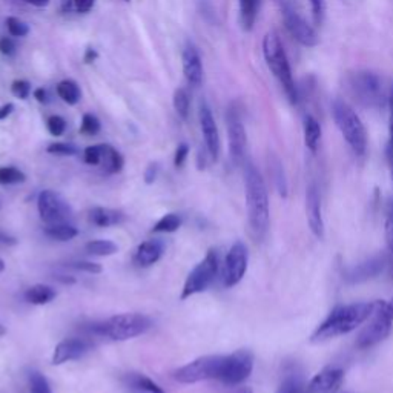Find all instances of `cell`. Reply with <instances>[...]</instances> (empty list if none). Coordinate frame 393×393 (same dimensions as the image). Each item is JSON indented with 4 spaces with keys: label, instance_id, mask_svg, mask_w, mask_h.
Wrapping results in <instances>:
<instances>
[{
    "label": "cell",
    "instance_id": "obj_1",
    "mask_svg": "<svg viewBox=\"0 0 393 393\" xmlns=\"http://www.w3.org/2000/svg\"><path fill=\"white\" fill-rule=\"evenodd\" d=\"M245 189L249 229L256 240H261L270 223L269 194L263 176L252 163L245 166Z\"/></svg>",
    "mask_w": 393,
    "mask_h": 393
},
{
    "label": "cell",
    "instance_id": "obj_2",
    "mask_svg": "<svg viewBox=\"0 0 393 393\" xmlns=\"http://www.w3.org/2000/svg\"><path fill=\"white\" fill-rule=\"evenodd\" d=\"M373 301L344 305L334 309L311 337L312 343H323L328 339L343 337L357 330L372 315Z\"/></svg>",
    "mask_w": 393,
    "mask_h": 393
},
{
    "label": "cell",
    "instance_id": "obj_3",
    "mask_svg": "<svg viewBox=\"0 0 393 393\" xmlns=\"http://www.w3.org/2000/svg\"><path fill=\"white\" fill-rule=\"evenodd\" d=\"M263 56L266 60V65L270 72L275 75L279 85L284 89V93L291 103L298 102V89L295 86L292 70L287 60L286 51L282 40L275 31H269L263 39Z\"/></svg>",
    "mask_w": 393,
    "mask_h": 393
},
{
    "label": "cell",
    "instance_id": "obj_4",
    "mask_svg": "<svg viewBox=\"0 0 393 393\" xmlns=\"http://www.w3.org/2000/svg\"><path fill=\"white\" fill-rule=\"evenodd\" d=\"M153 326V323L146 315L131 312V314H120L111 318L105 320L91 328V332L97 337L109 338L112 341H126L135 337H140Z\"/></svg>",
    "mask_w": 393,
    "mask_h": 393
},
{
    "label": "cell",
    "instance_id": "obj_5",
    "mask_svg": "<svg viewBox=\"0 0 393 393\" xmlns=\"http://www.w3.org/2000/svg\"><path fill=\"white\" fill-rule=\"evenodd\" d=\"M332 114L339 132L357 155H364L367 149V131L349 105L343 100H335L332 105Z\"/></svg>",
    "mask_w": 393,
    "mask_h": 393
},
{
    "label": "cell",
    "instance_id": "obj_6",
    "mask_svg": "<svg viewBox=\"0 0 393 393\" xmlns=\"http://www.w3.org/2000/svg\"><path fill=\"white\" fill-rule=\"evenodd\" d=\"M366 323L367 324L362 328L360 335L357 337V343H355L358 349L362 350L380 344L390 335V332L393 329V314L390 311L387 301L383 300L373 301L372 315L369 316Z\"/></svg>",
    "mask_w": 393,
    "mask_h": 393
},
{
    "label": "cell",
    "instance_id": "obj_7",
    "mask_svg": "<svg viewBox=\"0 0 393 393\" xmlns=\"http://www.w3.org/2000/svg\"><path fill=\"white\" fill-rule=\"evenodd\" d=\"M218 268H220L218 254L215 249H209L205 259L189 272L183 286V292H181V300L191 298L192 295L208 291L209 286L215 282L218 275Z\"/></svg>",
    "mask_w": 393,
    "mask_h": 393
},
{
    "label": "cell",
    "instance_id": "obj_8",
    "mask_svg": "<svg viewBox=\"0 0 393 393\" xmlns=\"http://www.w3.org/2000/svg\"><path fill=\"white\" fill-rule=\"evenodd\" d=\"M224 355H206L200 357L174 372L176 381L181 384H195L206 380H218L223 367Z\"/></svg>",
    "mask_w": 393,
    "mask_h": 393
},
{
    "label": "cell",
    "instance_id": "obj_9",
    "mask_svg": "<svg viewBox=\"0 0 393 393\" xmlns=\"http://www.w3.org/2000/svg\"><path fill=\"white\" fill-rule=\"evenodd\" d=\"M352 95L366 107H383V80L375 72L357 71L347 77Z\"/></svg>",
    "mask_w": 393,
    "mask_h": 393
},
{
    "label": "cell",
    "instance_id": "obj_10",
    "mask_svg": "<svg viewBox=\"0 0 393 393\" xmlns=\"http://www.w3.org/2000/svg\"><path fill=\"white\" fill-rule=\"evenodd\" d=\"M254 370V353L247 349H238L233 353L224 357L223 367L218 381L224 385L236 387L243 384Z\"/></svg>",
    "mask_w": 393,
    "mask_h": 393
},
{
    "label": "cell",
    "instance_id": "obj_11",
    "mask_svg": "<svg viewBox=\"0 0 393 393\" xmlns=\"http://www.w3.org/2000/svg\"><path fill=\"white\" fill-rule=\"evenodd\" d=\"M279 5H282V13H283V20H284L286 29L289 31V34L293 37V39L306 48L316 47L320 42V37L318 34H316L315 28L312 25H309L307 22L301 17L289 3L284 2V0H279Z\"/></svg>",
    "mask_w": 393,
    "mask_h": 393
},
{
    "label": "cell",
    "instance_id": "obj_12",
    "mask_svg": "<svg viewBox=\"0 0 393 393\" xmlns=\"http://www.w3.org/2000/svg\"><path fill=\"white\" fill-rule=\"evenodd\" d=\"M37 208L42 220L48 224L66 223L68 218L71 217V208L62 195L57 194L51 189H45L39 194L37 199Z\"/></svg>",
    "mask_w": 393,
    "mask_h": 393
},
{
    "label": "cell",
    "instance_id": "obj_13",
    "mask_svg": "<svg viewBox=\"0 0 393 393\" xmlns=\"http://www.w3.org/2000/svg\"><path fill=\"white\" fill-rule=\"evenodd\" d=\"M249 263V251L243 241H236L229 249L224 260L223 284L226 287L237 286L246 275Z\"/></svg>",
    "mask_w": 393,
    "mask_h": 393
},
{
    "label": "cell",
    "instance_id": "obj_14",
    "mask_svg": "<svg viewBox=\"0 0 393 393\" xmlns=\"http://www.w3.org/2000/svg\"><path fill=\"white\" fill-rule=\"evenodd\" d=\"M226 126H228V139H229V154L233 163H243L247 148V135L243 125V120L240 117V112L231 107L226 114Z\"/></svg>",
    "mask_w": 393,
    "mask_h": 393
},
{
    "label": "cell",
    "instance_id": "obj_15",
    "mask_svg": "<svg viewBox=\"0 0 393 393\" xmlns=\"http://www.w3.org/2000/svg\"><path fill=\"white\" fill-rule=\"evenodd\" d=\"M199 117H200V126H201L203 139H205L208 154L214 162H217L218 155H220V148H222L220 134H218V128L215 123V118L213 116V111H210L209 105L205 100L200 102Z\"/></svg>",
    "mask_w": 393,
    "mask_h": 393
},
{
    "label": "cell",
    "instance_id": "obj_16",
    "mask_svg": "<svg viewBox=\"0 0 393 393\" xmlns=\"http://www.w3.org/2000/svg\"><path fill=\"white\" fill-rule=\"evenodd\" d=\"M389 256L385 254H378L375 256H370L369 260L357 264V266L352 268L350 270H347V274L344 277L346 282L350 284H358V283L369 282V279L372 278H376L385 269V266H387Z\"/></svg>",
    "mask_w": 393,
    "mask_h": 393
},
{
    "label": "cell",
    "instance_id": "obj_17",
    "mask_svg": "<svg viewBox=\"0 0 393 393\" xmlns=\"http://www.w3.org/2000/svg\"><path fill=\"white\" fill-rule=\"evenodd\" d=\"M306 215L307 223L312 233L323 240L324 238V220H323V209H321V195L316 185H309L306 191Z\"/></svg>",
    "mask_w": 393,
    "mask_h": 393
},
{
    "label": "cell",
    "instance_id": "obj_18",
    "mask_svg": "<svg viewBox=\"0 0 393 393\" xmlns=\"http://www.w3.org/2000/svg\"><path fill=\"white\" fill-rule=\"evenodd\" d=\"M88 350H89V344L88 341H85V339L66 338L56 346L51 361L54 366H62L68 361L80 360Z\"/></svg>",
    "mask_w": 393,
    "mask_h": 393
},
{
    "label": "cell",
    "instance_id": "obj_19",
    "mask_svg": "<svg viewBox=\"0 0 393 393\" xmlns=\"http://www.w3.org/2000/svg\"><path fill=\"white\" fill-rule=\"evenodd\" d=\"M344 380V372L338 367H328L316 373L307 383V393H330L337 390Z\"/></svg>",
    "mask_w": 393,
    "mask_h": 393
},
{
    "label": "cell",
    "instance_id": "obj_20",
    "mask_svg": "<svg viewBox=\"0 0 393 393\" xmlns=\"http://www.w3.org/2000/svg\"><path fill=\"white\" fill-rule=\"evenodd\" d=\"M183 74L189 85L200 86L203 82V63L200 52L192 43H187L183 51Z\"/></svg>",
    "mask_w": 393,
    "mask_h": 393
},
{
    "label": "cell",
    "instance_id": "obj_21",
    "mask_svg": "<svg viewBox=\"0 0 393 393\" xmlns=\"http://www.w3.org/2000/svg\"><path fill=\"white\" fill-rule=\"evenodd\" d=\"M164 251V243L162 240H148L141 243L134 255L135 264L141 268H149L162 259Z\"/></svg>",
    "mask_w": 393,
    "mask_h": 393
},
{
    "label": "cell",
    "instance_id": "obj_22",
    "mask_svg": "<svg viewBox=\"0 0 393 393\" xmlns=\"http://www.w3.org/2000/svg\"><path fill=\"white\" fill-rule=\"evenodd\" d=\"M123 387L128 393H166L160 385L143 373L125 375Z\"/></svg>",
    "mask_w": 393,
    "mask_h": 393
},
{
    "label": "cell",
    "instance_id": "obj_23",
    "mask_svg": "<svg viewBox=\"0 0 393 393\" xmlns=\"http://www.w3.org/2000/svg\"><path fill=\"white\" fill-rule=\"evenodd\" d=\"M125 218L126 217L122 210L109 208H94L89 213V222L98 228H111V226L122 224Z\"/></svg>",
    "mask_w": 393,
    "mask_h": 393
},
{
    "label": "cell",
    "instance_id": "obj_24",
    "mask_svg": "<svg viewBox=\"0 0 393 393\" xmlns=\"http://www.w3.org/2000/svg\"><path fill=\"white\" fill-rule=\"evenodd\" d=\"M102 162L100 166L103 168V172L108 174H117L123 169L125 160L123 155L118 153L116 148H112L111 145H102Z\"/></svg>",
    "mask_w": 393,
    "mask_h": 393
},
{
    "label": "cell",
    "instance_id": "obj_25",
    "mask_svg": "<svg viewBox=\"0 0 393 393\" xmlns=\"http://www.w3.org/2000/svg\"><path fill=\"white\" fill-rule=\"evenodd\" d=\"M56 297H57L56 289L48 284H34L25 292V300L28 301V303L36 305V306L48 305Z\"/></svg>",
    "mask_w": 393,
    "mask_h": 393
},
{
    "label": "cell",
    "instance_id": "obj_26",
    "mask_svg": "<svg viewBox=\"0 0 393 393\" xmlns=\"http://www.w3.org/2000/svg\"><path fill=\"white\" fill-rule=\"evenodd\" d=\"M305 145L306 148L311 151V153H316L318 149L320 140H321V125L318 120L314 116H306L305 117Z\"/></svg>",
    "mask_w": 393,
    "mask_h": 393
},
{
    "label": "cell",
    "instance_id": "obj_27",
    "mask_svg": "<svg viewBox=\"0 0 393 393\" xmlns=\"http://www.w3.org/2000/svg\"><path fill=\"white\" fill-rule=\"evenodd\" d=\"M261 0H240V22L245 31H251L259 16Z\"/></svg>",
    "mask_w": 393,
    "mask_h": 393
},
{
    "label": "cell",
    "instance_id": "obj_28",
    "mask_svg": "<svg viewBox=\"0 0 393 393\" xmlns=\"http://www.w3.org/2000/svg\"><path fill=\"white\" fill-rule=\"evenodd\" d=\"M45 233H47V237H49L51 240L71 241L72 238L79 236V231L70 223H57V224H48L47 228H45Z\"/></svg>",
    "mask_w": 393,
    "mask_h": 393
},
{
    "label": "cell",
    "instance_id": "obj_29",
    "mask_svg": "<svg viewBox=\"0 0 393 393\" xmlns=\"http://www.w3.org/2000/svg\"><path fill=\"white\" fill-rule=\"evenodd\" d=\"M57 94L68 105H77L80 100V95H82L79 85L71 79H66L59 83Z\"/></svg>",
    "mask_w": 393,
    "mask_h": 393
},
{
    "label": "cell",
    "instance_id": "obj_30",
    "mask_svg": "<svg viewBox=\"0 0 393 393\" xmlns=\"http://www.w3.org/2000/svg\"><path fill=\"white\" fill-rule=\"evenodd\" d=\"M86 252L95 256H109L118 252V246L109 240H93L86 245Z\"/></svg>",
    "mask_w": 393,
    "mask_h": 393
},
{
    "label": "cell",
    "instance_id": "obj_31",
    "mask_svg": "<svg viewBox=\"0 0 393 393\" xmlns=\"http://www.w3.org/2000/svg\"><path fill=\"white\" fill-rule=\"evenodd\" d=\"M181 223H183V220H181V215L176 213H169V214L163 215L160 220L155 223V226L153 228V233L154 232L155 233H172L180 229Z\"/></svg>",
    "mask_w": 393,
    "mask_h": 393
},
{
    "label": "cell",
    "instance_id": "obj_32",
    "mask_svg": "<svg viewBox=\"0 0 393 393\" xmlns=\"http://www.w3.org/2000/svg\"><path fill=\"white\" fill-rule=\"evenodd\" d=\"M270 176L274 178V183L278 194L286 199L287 196V180H286V174H284V168L282 162L278 158H274L270 160Z\"/></svg>",
    "mask_w": 393,
    "mask_h": 393
},
{
    "label": "cell",
    "instance_id": "obj_33",
    "mask_svg": "<svg viewBox=\"0 0 393 393\" xmlns=\"http://www.w3.org/2000/svg\"><path fill=\"white\" fill-rule=\"evenodd\" d=\"M174 109L183 120L189 117V109H191V98H189L187 91L185 88H177L174 91Z\"/></svg>",
    "mask_w": 393,
    "mask_h": 393
},
{
    "label": "cell",
    "instance_id": "obj_34",
    "mask_svg": "<svg viewBox=\"0 0 393 393\" xmlns=\"http://www.w3.org/2000/svg\"><path fill=\"white\" fill-rule=\"evenodd\" d=\"M26 176L14 166H2L0 168V185H19L24 183Z\"/></svg>",
    "mask_w": 393,
    "mask_h": 393
},
{
    "label": "cell",
    "instance_id": "obj_35",
    "mask_svg": "<svg viewBox=\"0 0 393 393\" xmlns=\"http://www.w3.org/2000/svg\"><path fill=\"white\" fill-rule=\"evenodd\" d=\"M277 393H307V384L297 375H289L279 385Z\"/></svg>",
    "mask_w": 393,
    "mask_h": 393
},
{
    "label": "cell",
    "instance_id": "obj_36",
    "mask_svg": "<svg viewBox=\"0 0 393 393\" xmlns=\"http://www.w3.org/2000/svg\"><path fill=\"white\" fill-rule=\"evenodd\" d=\"M29 393H52L48 380L40 372L29 375Z\"/></svg>",
    "mask_w": 393,
    "mask_h": 393
},
{
    "label": "cell",
    "instance_id": "obj_37",
    "mask_svg": "<svg viewBox=\"0 0 393 393\" xmlns=\"http://www.w3.org/2000/svg\"><path fill=\"white\" fill-rule=\"evenodd\" d=\"M6 28H8V31L13 37H25L29 34V26L19 17L10 16L6 19Z\"/></svg>",
    "mask_w": 393,
    "mask_h": 393
},
{
    "label": "cell",
    "instance_id": "obj_38",
    "mask_svg": "<svg viewBox=\"0 0 393 393\" xmlns=\"http://www.w3.org/2000/svg\"><path fill=\"white\" fill-rule=\"evenodd\" d=\"M100 120H98L94 114H85L82 118V126H80V132L85 135H95L100 132Z\"/></svg>",
    "mask_w": 393,
    "mask_h": 393
},
{
    "label": "cell",
    "instance_id": "obj_39",
    "mask_svg": "<svg viewBox=\"0 0 393 393\" xmlns=\"http://www.w3.org/2000/svg\"><path fill=\"white\" fill-rule=\"evenodd\" d=\"M384 231H385V243H387L390 260L393 261V200L390 201L389 209H387V215H385Z\"/></svg>",
    "mask_w": 393,
    "mask_h": 393
},
{
    "label": "cell",
    "instance_id": "obj_40",
    "mask_svg": "<svg viewBox=\"0 0 393 393\" xmlns=\"http://www.w3.org/2000/svg\"><path fill=\"white\" fill-rule=\"evenodd\" d=\"M47 151L49 154L54 155H75L79 154V148L72 145V143H51V145L47 148Z\"/></svg>",
    "mask_w": 393,
    "mask_h": 393
},
{
    "label": "cell",
    "instance_id": "obj_41",
    "mask_svg": "<svg viewBox=\"0 0 393 393\" xmlns=\"http://www.w3.org/2000/svg\"><path fill=\"white\" fill-rule=\"evenodd\" d=\"M11 93L14 97L20 98V100H26L31 94V83L28 80H14L11 85Z\"/></svg>",
    "mask_w": 393,
    "mask_h": 393
},
{
    "label": "cell",
    "instance_id": "obj_42",
    "mask_svg": "<svg viewBox=\"0 0 393 393\" xmlns=\"http://www.w3.org/2000/svg\"><path fill=\"white\" fill-rule=\"evenodd\" d=\"M102 145L88 146L83 153V160L89 166H100L102 162Z\"/></svg>",
    "mask_w": 393,
    "mask_h": 393
},
{
    "label": "cell",
    "instance_id": "obj_43",
    "mask_svg": "<svg viewBox=\"0 0 393 393\" xmlns=\"http://www.w3.org/2000/svg\"><path fill=\"white\" fill-rule=\"evenodd\" d=\"M47 128L51 135H54V137H60V135L65 134L66 130V122L63 117L60 116H51L47 120Z\"/></svg>",
    "mask_w": 393,
    "mask_h": 393
},
{
    "label": "cell",
    "instance_id": "obj_44",
    "mask_svg": "<svg viewBox=\"0 0 393 393\" xmlns=\"http://www.w3.org/2000/svg\"><path fill=\"white\" fill-rule=\"evenodd\" d=\"M315 25H321L326 16V0H309Z\"/></svg>",
    "mask_w": 393,
    "mask_h": 393
},
{
    "label": "cell",
    "instance_id": "obj_45",
    "mask_svg": "<svg viewBox=\"0 0 393 393\" xmlns=\"http://www.w3.org/2000/svg\"><path fill=\"white\" fill-rule=\"evenodd\" d=\"M72 268L82 270V272H86V274H102L103 268L100 266L98 263H93V261H75L72 263Z\"/></svg>",
    "mask_w": 393,
    "mask_h": 393
},
{
    "label": "cell",
    "instance_id": "obj_46",
    "mask_svg": "<svg viewBox=\"0 0 393 393\" xmlns=\"http://www.w3.org/2000/svg\"><path fill=\"white\" fill-rule=\"evenodd\" d=\"M16 51H17L16 43H14V40L10 39V37H2V39H0V52H2L3 56L13 57L16 54Z\"/></svg>",
    "mask_w": 393,
    "mask_h": 393
},
{
    "label": "cell",
    "instance_id": "obj_47",
    "mask_svg": "<svg viewBox=\"0 0 393 393\" xmlns=\"http://www.w3.org/2000/svg\"><path fill=\"white\" fill-rule=\"evenodd\" d=\"M187 155H189V146L186 143H181V145L177 146L176 155H174V164H176V168H181V166L185 164Z\"/></svg>",
    "mask_w": 393,
    "mask_h": 393
},
{
    "label": "cell",
    "instance_id": "obj_48",
    "mask_svg": "<svg viewBox=\"0 0 393 393\" xmlns=\"http://www.w3.org/2000/svg\"><path fill=\"white\" fill-rule=\"evenodd\" d=\"M387 103H389V112H390V118H389V145L387 149H393V85L390 88V93L387 97Z\"/></svg>",
    "mask_w": 393,
    "mask_h": 393
},
{
    "label": "cell",
    "instance_id": "obj_49",
    "mask_svg": "<svg viewBox=\"0 0 393 393\" xmlns=\"http://www.w3.org/2000/svg\"><path fill=\"white\" fill-rule=\"evenodd\" d=\"M74 8L82 14H88L91 10L94 8L95 0H72Z\"/></svg>",
    "mask_w": 393,
    "mask_h": 393
},
{
    "label": "cell",
    "instance_id": "obj_50",
    "mask_svg": "<svg viewBox=\"0 0 393 393\" xmlns=\"http://www.w3.org/2000/svg\"><path fill=\"white\" fill-rule=\"evenodd\" d=\"M158 176V163H149L145 169V183L146 185H153L154 181L157 180Z\"/></svg>",
    "mask_w": 393,
    "mask_h": 393
},
{
    "label": "cell",
    "instance_id": "obj_51",
    "mask_svg": "<svg viewBox=\"0 0 393 393\" xmlns=\"http://www.w3.org/2000/svg\"><path fill=\"white\" fill-rule=\"evenodd\" d=\"M34 98L39 103H43V105H47L49 102V94H48V91L47 89H43V88H39V89H36L34 91Z\"/></svg>",
    "mask_w": 393,
    "mask_h": 393
},
{
    "label": "cell",
    "instance_id": "obj_52",
    "mask_svg": "<svg viewBox=\"0 0 393 393\" xmlns=\"http://www.w3.org/2000/svg\"><path fill=\"white\" fill-rule=\"evenodd\" d=\"M14 111V105L13 103H5L0 107V120H5L6 117H10Z\"/></svg>",
    "mask_w": 393,
    "mask_h": 393
},
{
    "label": "cell",
    "instance_id": "obj_53",
    "mask_svg": "<svg viewBox=\"0 0 393 393\" xmlns=\"http://www.w3.org/2000/svg\"><path fill=\"white\" fill-rule=\"evenodd\" d=\"M97 59V52L94 48H88L85 52V62L86 63H93L94 60Z\"/></svg>",
    "mask_w": 393,
    "mask_h": 393
},
{
    "label": "cell",
    "instance_id": "obj_54",
    "mask_svg": "<svg viewBox=\"0 0 393 393\" xmlns=\"http://www.w3.org/2000/svg\"><path fill=\"white\" fill-rule=\"evenodd\" d=\"M24 2L37 6V8H42V6H47L49 3V0H24Z\"/></svg>",
    "mask_w": 393,
    "mask_h": 393
},
{
    "label": "cell",
    "instance_id": "obj_55",
    "mask_svg": "<svg viewBox=\"0 0 393 393\" xmlns=\"http://www.w3.org/2000/svg\"><path fill=\"white\" fill-rule=\"evenodd\" d=\"M0 243L2 245H16V240L5 236V233H0Z\"/></svg>",
    "mask_w": 393,
    "mask_h": 393
},
{
    "label": "cell",
    "instance_id": "obj_56",
    "mask_svg": "<svg viewBox=\"0 0 393 393\" xmlns=\"http://www.w3.org/2000/svg\"><path fill=\"white\" fill-rule=\"evenodd\" d=\"M387 160H389L390 174H392V178H393V149H387Z\"/></svg>",
    "mask_w": 393,
    "mask_h": 393
},
{
    "label": "cell",
    "instance_id": "obj_57",
    "mask_svg": "<svg viewBox=\"0 0 393 393\" xmlns=\"http://www.w3.org/2000/svg\"><path fill=\"white\" fill-rule=\"evenodd\" d=\"M237 393H252V390L247 389V387H243V389H240Z\"/></svg>",
    "mask_w": 393,
    "mask_h": 393
},
{
    "label": "cell",
    "instance_id": "obj_58",
    "mask_svg": "<svg viewBox=\"0 0 393 393\" xmlns=\"http://www.w3.org/2000/svg\"><path fill=\"white\" fill-rule=\"evenodd\" d=\"M6 334V329L2 326V324H0V337H3Z\"/></svg>",
    "mask_w": 393,
    "mask_h": 393
},
{
    "label": "cell",
    "instance_id": "obj_59",
    "mask_svg": "<svg viewBox=\"0 0 393 393\" xmlns=\"http://www.w3.org/2000/svg\"><path fill=\"white\" fill-rule=\"evenodd\" d=\"M3 270H5V263H3V260H0V274H2Z\"/></svg>",
    "mask_w": 393,
    "mask_h": 393
},
{
    "label": "cell",
    "instance_id": "obj_60",
    "mask_svg": "<svg viewBox=\"0 0 393 393\" xmlns=\"http://www.w3.org/2000/svg\"><path fill=\"white\" fill-rule=\"evenodd\" d=\"M389 306H390V311H392V314H393V300L389 301Z\"/></svg>",
    "mask_w": 393,
    "mask_h": 393
},
{
    "label": "cell",
    "instance_id": "obj_61",
    "mask_svg": "<svg viewBox=\"0 0 393 393\" xmlns=\"http://www.w3.org/2000/svg\"><path fill=\"white\" fill-rule=\"evenodd\" d=\"M125 2H130V0H125Z\"/></svg>",
    "mask_w": 393,
    "mask_h": 393
}]
</instances>
